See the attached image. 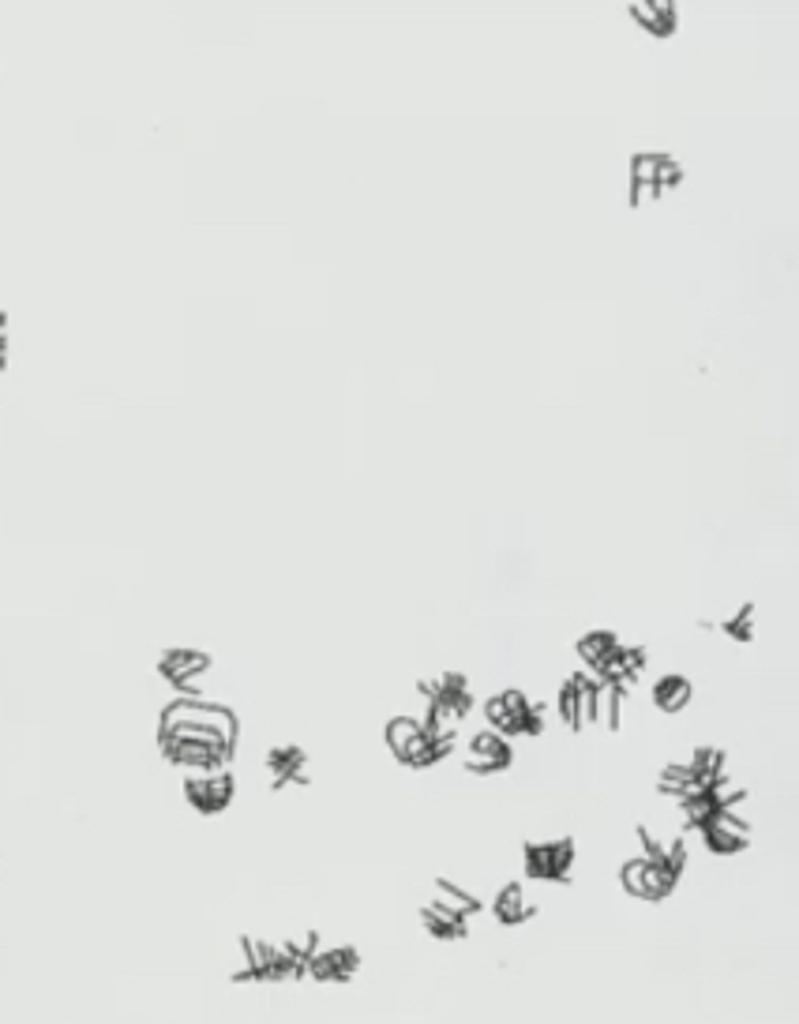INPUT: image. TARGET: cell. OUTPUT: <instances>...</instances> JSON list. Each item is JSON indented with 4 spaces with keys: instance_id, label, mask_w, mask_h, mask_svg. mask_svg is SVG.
<instances>
[{
    "instance_id": "obj_1",
    "label": "cell",
    "mask_w": 799,
    "mask_h": 1024,
    "mask_svg": "<svg viewBox=\"0 0 799 1024\" xmlns=\"http://www.w3.org/2000/svg\"><path fill=\"white\" fill-rule=\"evenodd\" d=\"M383 740H387L394 758L409 769H432L436 762H443L447 754H454V747H458V735L436 732L420 713L391 717L387 729H383Z\"/></svg>"
},
{
    "instance_id": "obj_2",
    "label": "cell",
    "mask_w": 799,
    "mask_h": 1024,
    "mask_svg": "<svg viewBox=\"0 0 799 1024\" xmlns=\"http://www.w3.org/2000/svg\"><path fill=\"white\" fill-rule=\"evenodd\" d=\"M417 695H420V702H425V713L420 717L443 735H458V724L473 713V687H470V679L454 668L420 676Z\"/></svg>"
},
{
    "instance_id": "obj_3",
    "label": "cell",
    "mask_w": 799,
    "mask_h": 1024,
    "mask_svg": "<svg viewBox=\"0 0 799 1024\" xmlns=\"http://www.w3.org/2000/svg\"><path fill=\"white\" fill-rule=\"evenodd\" d=\"M304 979V957L285 942H263L256 934L240 938V968L233 983H297Z\"/></svg>"
},
{
    "instance_id": "obj_4",
    "label": "cell",
    "mask_w": 799,
    "mask_h": 1024,
    "mask_svg": "<svg viewBox=\"0 0 799 1024\" xmlns=\"http://www.w3.org/2000/svg\"><path fill=\"white\" fill-rule=\"evenodd\" d=\"M684 184V166L668 150H639L631 158V173H627V200L631 206H650L661 195L676 192Z\"/></svg>"
},
{
    "instance_id": "obj_5",
    "label": "cell",
    "mask_w": 799,
    "mask_h": 1024,
    "mask_svg": "<svg viewBox=\"0 0 799 1024\" xmlns=\"http://www.w3.org/2000/svg\"><path fill=\"white\" fill-rule=\"evenodd\" d=\"M484 721L496 732L522 740V735H541L544 721H549V706L533 702L522 687H503L496 695L484 698Z\"/></svg>"
},
{
    "instance_id": "obj_6",
    "label": "cell",
    "mask_w": 799,
    "mask_h": 1024,
    "mask_svg": "<svg viewBox=\"0 0 799 1024\" xmlns=\"http://www.w3.org/2000/svg\"><path fill=\"white\" fill-rule=\"evenodd\" d=\"M679 878H684L679 867L664 864V859H653V856H642V852L619 864V886H623L634 901H650V904L664 901V897L679 886Z\"/></svg>"
},
{
    "instance_id": "obj_7",
    "label": "cell",
    "mask_w": 799,
    "mask_h": 1024,
    "mask_svg": "<svg viewBox=\"0 0 799 1024\" xmlns=\"http://www.w3.org/2000/svg\"><path fill=\"white\" fill-rule=\"evenodd\" d=\"M578 844L574 837H549L522 844V875L529 882H571Z\"/></svg>"
},
{
    "instance_id": "obj_8",
    "label": "cell",
    "mask_w": 799,
    "mask_h": 1024,
    "mask_svg": "<svg viewBox=\"0 0 799 1024\" xmlns=\"http://www.w3.org/2000/svg\"><path fill=\"white\" fill-rule=\"evenodd\" d=\"M597 690H600V679L589 668H574L571 676L560 679L555 713H560V721L567 724L571 732H582L586 724L597 721Z\"/></svg>"
},
{
    "instance_id": "obj_9",
    "label": "cell",
    "mask_w": 799,
    "mask_h": 1024,
    "mask_svg": "<svg viewBox=\"0 0 799 1024\" xmlns=\"http://www.w3.org/2000/svg\"><path fill=\"white\" fill-rule=\"evenodd\" d=\"M181 792L188 799V807L200 814H222L226 807L237 799V777H233L229 766H214V769H188L181 780Z\"/></svg>"
},
{
    "instance_id": "obj_10",
    "label": "cell",
    "mask_w": 799,
    "mask_h": 1024,
    "mask_svg": "<svg viewBox=\"0 0 799 1024\" xmlns=\"http://www.w3.org/2000/svg\"><path fill=\"white\" fill-rule=\"evenodd\" d=\"M515 766V740L510 735L496 732L492 724H484L470 735V743H465V754H462V769L473 777H496V774H507V769Z\"/></svg>"
},
{
    "instance_id": "obj_11",
    "label": "cell",
    "mask_w": 799,
    "mask_h": 1024,
    "mask_svg": "<svg viewBox=\"0 0 799 1024\" xmlns=\"http://www.w3.org/2000/svg\"><path fill=\"white\" fill-rule=\"evenodd\" d=\"M695 833H698V841L706 844V852L724 856V859L747 852V844H751V822L740 814V807H724V811L709 814Z\"/></svg>"
},
{
    "instance_id": "obj_12",
    "label": "cell",
    "mask_w": 799,
    "mask_h": 1024,
    "mask_svg": "<svg viewBox=\"0 0 799 1024\" xmlns=\"http://www.w3.org/2000/svg\"><path fill=\"white\" fill-rule=\"evenodd\" d=\"M211 672V653L188 650V645H173L158 657V676L177 690V695H203L200 679Z\"/></svg>"
},
{
    "instance_id": "obj_13",
    "label": "cell",
    "mask_w": 799,
    "mask_h": 1024,
    "mask_svg": "<svg viewBox=\"0 0 799 1024\" xmlns=\"http://www.w3.org/2000/svg\"><path fill=\"white\" fill-rule=\"evenodd\" d=\"M361 972V949L357 946H319L304 960V979L312 983H349Z\"/></svg>"
},
{
    "instance_id": "obj_14",
    "label": "cell",
    "mask_w": 799,
    "mask_h": 1024,
    "mask_svg": "<svg viewBox=\"0 0 799 1024\" xmlns=\"http://www.w3.org/2000/svg\"><path fill=\"white\" fill-rule=\"evenodd\" d=\"M488 912H492V920L499 923V927H522V923H529L533 920L537 912V901L533 897L526 893V882H503L496 893H492V901H488Z\"/></svg>"
},
{
    "instance_id": "obj_15",
    "label": "cell",
    "mask_w": 799,
    "mask_h": 1024,
    "mask_svg": "<svg viewBox=\"0 0 799 1024\" xmlns=\"http://www.w3.org/2000/svg\"><path fill=\"white\" fill-rule=\"evenodd\" d=\"M263 769L274 788L308 785V754H304V747H297V743H274L263 758Z\"/></svg>"
},
{
    "instance_id": "obj_16",
    "label": "cell",
    "mask_w": 799,
    "mask_h": 1024,
    "mask_svg": "<svg viewBox=\"0 0 799 1024\" xmlns=\"http://www.w3.org/2000/svg\"><path fill=\"white\" fill-rule=\"evenodd\" d=\"M627 15H631L642 34H653V38H672L679 26L676 0H634V4L627 8Z\"/></svg>"
},
{
    "instance_id": "obj_17",
    "label": "cell",
    "mask_w": 799,
    "mask_h": 1024,
    "mask_svg": "<svg viewBox=\"0 0 799 1024\" xmlns=\"http://www.w3.org/2000/svg\"><path fill=\"white\" fill-rule=\"evenodd\" d=\"M417 915H420V927H425V934H432V938H439V942H458V938L470 934V915L447 909V904H439L436 897L420 904Z\"/></svg>"
},
{
    "instance_id": "obj_18",
    "label": "cell",
    "mask_w": 799,
    "mask_h": 1024,
    "mask_svg": "<svg viewBox=\"0 0 799 1024\" xmlns=\"http://www.w3.org/2000/svg\"><path fill=\"white\" fill-rule=\"evenodd\" d=\"M695 698V683H690L684 672H661L650 683V702L661 709V713H684Z\"/></svg>"
},
{
    "instance_id": "obj_19",
    "label": "cell",
    "mask_w": 799,
    "mask_h": 1024,
    "mask_svg": "<svg viewBox=\"0 0 799 1024\" xmlns=\"http://www.w3.org/2000/svg\"><path fill=\"white\" fill-rule=\"evenodd\" d=\"M619 638L616 631H608V627H597V631H586L574 642V653H578V661H582V668H589V672H597L600 664H605L612 653L619 650Z\"/></svg>"
},
{
    "instance_id": "obj_20",
    "label": "cell",
    "mask_w": 799,
    "mask_h": 1024,
    "mask_svg": "<svg viewBox=\"0 0 799 1024\" xmlns=\"http://www.w3.org/2000/svg\"><path fill=\"white\" fill-rule=\"evenodd\" d=\"M432 897L439 904H447V909H454V912H462V915H477L481 909H484V901L477 893H473L470 886H462V882H454V878H436L432 882Z\"/></svg>"
},
{
    "instance_id": "obj_21",
    "label": "cell",
    "mask_w": 799,
    "mask_h": 1024,
    "mask_svg": "<svg viewBox=\"0 0 799 1024\" xmlns=\"http://www.w3.org/2000/svg\"><path fill=\"white\" fill-rule=\"evenodd\" d=\"M687 766L695 769L698 777H724L729 774V754H724L721 747H709V743H702V747H695L690 751V758H687Z\"/></svg>"
},
{
    "instance_id": "obj_22",
    "label": "cell",
    "mask_w": 799,
    "mask_h": 1024,
    "mask_svg": "<svg viewBox=\"0 0 799 1024\" xmlns=\"http://www.w3.org/2000/svg\"><path fill=\"white\" fill-rule=\"evenodd\" d=\"M717 627H721V631L729 638H735V642H751V638H754V605H751V600H743V605L735 608L732 616H724Z\"/></svg>"
},
{
    "instance_id": "obj_23",
    "label": "cell",
    "mask_w": 799,
    "mask_h": 1024,
    "mask_svg": "<svg viewBox=\"0 0 799 1024\" xmlns=\"http://www.w3.org/2000/svg\"><path fill=\"white\" fill-rule=\"evenodd\" d=\"M0 368H8V335L0 330Z\"/></svg>"
},
{
    "instance_id": "obj_24",
    "label": "cell",
    "mask_w": 799,
    "mask_h": 1024,
    "mask_svg": "<svg viewBox=\"0 0 799 1024\" xmlns=\"http://www.w3.org/2000/svg\"><path fill=\"white\" fill-rule=\"evenodd\" d=\"M4 327H8V312H0V330H4Z\"/></svg>"
}]
</instances>
